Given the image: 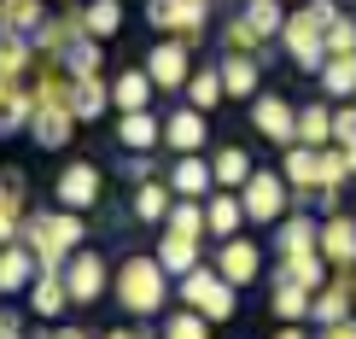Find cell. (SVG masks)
I'll use <instances>...</instances> for the list:
<instances>
[{"label": "cell", "instance_id": "cell-37", "mask_svg": "<svg viewBox=\"0 0 356 339\" xmlns=\"http://www.w3.org/2000/svg\"><path fill=\"white\" fill-rule=\"evenodd\" d=\"M41 0H0V29H18V36H35L41 29Z\"/></svg>", "mask_w": 356, "mask_h": 339}, {"label": "cell", "instance_id": "cell-3", "mask_svg": "<svg viewBox=\"0 0 356 339\" xmlns=\"http://www.w3.org/2000/svg\"><path fill=\"white\" fill-rule=\"evenodd\" d=\"M280 47L298 70H321L327 65V24L316 18V12H286V29H280Z\"/></svg>", "mask_w": 356, "mask_h": 339}, {"label": "cell", "instance_id": "cell-27", "mask_svg": "<svg viewBox=\"0 0 356 339\" xmlns=\"http://www.w3.org/2000/svg\"><path fill=\"white\" fill-rule=\"evenodd\" d=\"M327 100H356V53H327V65L316 70Z\"/></svg>", "mask_w": 356, "mask_h": 339}, {"label": "cell", "instance_id": "cell-26", "mask_svg": "<svg viewBox=\"0 0 356 339\" xmlns=\"http://www.w3.org/2000/svg\"><path fill=\"white\" fill-rule=\"evenodd\" d=\"M275 246L280 252H321V223L316 216H280L275 223Z\"/></svg>", "mask_w": 356, "mask_h": 339}, {"label": "cell", "instance_id": "cell-48", "mask_svg": "<svg viewBox=\"0 0 356 339\" xmlns=\"http://www.w3.org/2000/svg\"><path fill=\"white\" fill-rule=\"evenodd\" d=\"M53 339H88V333H82V328H58Z\"/></svg>", "mask_w": 356, "mask_h": 339}, {"label": "cell", "instance_id": "cell-10", "mask_svg": "<svg viewBox=\"0 0 356 339\" xmlns=\"http://www.w3.org/2000/svg\"><path fill=\"white\" fill-rule=\"evenodd\" d=\"M280 175L292 182V194H298V199H316L321 194V146L292 141L286 152H280Z\"/></svg>", "mask_w": 356, "mask_h": 339}, {"label": "cell", "instance_id": "cell-23", "mask_svg": "<svg viewBox=\"0 0 356 339\" xmlns=\"http://www.w3.org/2000/svg\"><path fill=\"white\" fill-rule=\"evenodd\" d=\"M18 194H24V175L6 170V175H0V246H12L24 234V199Z\"/></svg>", "mask_w": 356, "mask_h": 339}, {"label": "cell", "instance_id": "cell-5", "mask_svg": "<svg viewBox=\"0 0 356 339\" xmlns=\"http://www.w3.org/2000/svg\"><path fill=\"white\" fill-rule=\"evenodd\" d=\"M146 18L164 36H187V47H193L204 36V24H211V0H146Z\"/></svg>", "mask_w": 356, "mask_h": 339}, {"label": "cell", "instance_id": "cell-47", "mask_svg": "<svg viewBox=\"0 0 356 339\" xmlns=\"http://www.w3.org/2000/svg\"><path fill=\"white\" fill-rule=\"evenodd\" d=\"M99 339H140V333H129V328H111V333H99Z\"/></svg>", "mask_w": 356, "mask_h": 339}, {"label": "cell", "instance_id": "cell-34", "mask_svg": "<svg viewBox=\"0 0 356 339\" xmlns=\"http://www.w3.org/2000/svg\"><path fill=\"white\" fill-rule=\"evenodd\" d=\"M222 94H228V88H222V70H216V65H204V70H193V77H187V106L216 111Z\"/></svg>", "mask_w": 356, "mask_h": 339}, {"label": "cell", "instance_id": "cell-18", "mask_svg": "<svg viewBox=\"0 0 356 339\" xmlns=\"http://www.w3.org/2000/svg\"><path fill=\"white\" fill-rule=\"evenodd\" d=\"M70 129H76V111L70 106H35V117H29V135H35V146H70Z\"/></svg>", "mask_w": 356, "mask_h": 339}, {"label": "cell", "instance_id": "cell-38", "mask_svg": "<svg viewBox=\"0 0 356 339\" xmlns=\"http://www.w3.org/2000/svg\"><path fill=\"white\" fill-rule=\"evenodd\" d=\"M164 228L187 234V240H199V234L211 228V216H204V205H199V199H175V205H170V216H164Z\"/></svg>", "mask_w": 356, "mask_h": 339}, {"label": "cell", "instance_id": "cell-25", "mask_svg": "<svg viewBox=\"0 0 356 339\" xmlns=\"http://www.w3.org/2000/svg\"><path fill=\"white\" fill-rule=\"evenodd\" d=\"M152 77H146V65H135V70H123V77H117L111 82V106L117 111H146V106H152Z\"/></svg>", "mask_w": 356, "mask_h": 339}, {"label": "cell", "instance_id": "cell-1", "mask_svg": "<svg viewBox=\"0 0 356 339\" xmlns=\"http://www.w3.org/2000/svg\"><path fill=\"white\" fill-rule=\"evenodd\" d=\"M18 240L35 246L41 269H65L76 258V246H82V211H35V216H24Z\"/></svg>", "mask_w": 356, "mask_h": 339}, {"label": "cell", "instance_id": "cell-6", "mask_svg": "<svg viewBox=\"0 0 356 339\" xmlns=\"http://www.w3.org/2000/svg\"><path fill=\"white\" fill-rule=\"evenodd\" d=\"M240 199H245L251 223H280V211H286V199H292V182L280 170H251V182L240 187Z\"/></svg>", "mask_w": 356, "mask_h": 339}, {"label": "cell", "instance_id": "cell-45", "mask_svg": "<svg viewBox=\"0 0 356 339\" xmlns=\"http://www.w3.org/2000/svg\"><path fill=\"white\" fill-rule=\"evenodd\" d=\"M321 339H356V322L339 316V322H321Z\"/></svg>", "mask_w": 356, "mask_h": 339}, {"label": "cell", "instance_id": "cell-29", "mask_svg": "<svg viewBox=\"0 0 356 339\" xmlns=\"http://www.w3.org/2000/svg\"><path fill=\"white\" fill-rule=\"evenodd\" d=\"M204 216H211V234H222V240H234V234H240V223H251L240 194H216V199H204Z\"/></svg>", "mask_w": 356, "mask_h": 339}, {"label": "cell", "instance_id": "cell-42", "mask_svg": "<svg viewBox=\"0 0 356 339\" xmlns=\"http://www.w3.org/2000/svg\"><path fill=\"white\" fill-rule=\"evenodd\" d=\"M204 322H211V316H199V310L187 304V310H175V316L164 322V339H211V328H204Z\"/></svg>", "mask_w": 356, "mask_h": 339}, {"label": "cell", "instance_id": "cell-36", "mask_svg": "<svg viewBox=\"0 0 356 339\" xmlns=\"http://www.w3.org/2000/svg\"><path fill=\"white\" fill-rule=\"evenodd\" d=\"M298 141H309V146L333 141V106L327 100H321V106H298Z\"/></svg>", "mask_w": 356, "mask_h": 339}, {"label": "cell", "instance_id": "cell-44", "mask_svg": "<svg viewBox=\"0 0 356 339\" xmlns=\"http://www.w3.org/2000/svg\"><path fill=\"white\" fill-rule=\"evenodd\" d=\"M350 141H356V100L333 111V146H350Z\"/></svg>", "mask_w": 356, "mask_h": 339}, {"label": "cell", "instance_id": "cell-50", "mask_svg": "<svg viewBox=\"0 0 356 339\" xmlns=\"http://www.w3.org/2000/svg\"><path fill=\"white\" fill-rule=\"evenodd\" d=\"M275 339H304V333H298V328H280V333H275Z\"/></svg>", "mask_w": 356, "mask_h": 339}, {"label": "cell", "instance_id": "cell-11", "mask_svg": "<svg viewBox=\"0 0 356 339\" xmlns=\"http://www.w3.org/2000/svg\"><path fill=\"white\" fill-rule=\"evenodd\" d=\"M65 287H70V304H94L99 292L111 287L106 258H99V252H76V258L65 263Z\"/></svg>", "mask_w": 356, "mask_h": 339}, {"label": "cell", "instance_id": "cell-41", "mask_svg": "<svg viewBox=\"0 0 356 339\" xmlns=\"http://www.w3.org/2000/svg\"><path fill=\"white\" fill-rule=\"evenodd\" d=\"M240 12L263 29V36H280V29H286V6H280V0H240Z\"/></svg>", "mask_w": 356, "mask_h": 339}, {"label": "cell", "instance_id": "cell-30", "mask_svg": "<svg viewBox=\"0 0 356 339\" xmlns=\"http://www.w3.org/2000/svg\"><path fill=\"white\" fill-rule=\"evenodd\" d=\"M309 304H316V287H298V281H280V275H275L269 310H275L280 322H298V316H309Z\"/></svg>", "mask_w": 356, "mask_h": 339}, {"label": "cell", "instance_id": "cell-51", "mask_svg": "<svg viewBox=\"0 0 356 339\" xmlns=\"http://www.w3.org/2000/svg\"><path fill=\"white\" fill-rule=\"evenodd\" d=\"M0 88H6V77H0Z\"/></svg>", "mask_w": 356, "mask_h": 339}, {"label": "cell", "instance_id": "cell-24", "mask_svg": "<svg viewBox=\"0 0 356 339\" xmlns=\"http://www.w3.org/2000/svg\"><path fill=\"white\" fill-rule=\"evenodd\" d=\"M117 141H123L129 152H152V146L164 141V123H158L152 111H123L117 117Z\"/></svg>", "mask_w": 356, "mask_h": 339}, {"label": "cell", "instance_id": "cell-2", "mask_svg": "<svg viewBox=\"0 0 356 339\" xmlns=\"http://www.w3.org/2000/svg\"><path fill=\"white\" fill-rule=\"evenodd\" d=\"M164 263H158V252L152 258H123L117 263V299H123V310L129 316H158L164 310V299H170V287H164Z\"/></svg>", "mask_w": 356, "mask_h": 339}, {"label": "cell", "instance_id": "cell-20", "mask_svg": "<svg viewBox=\"0 0 356 339\" xmlns=\"http://www.w3.org/2000/svg\"><path fill=\"white\" fill-rule=\"evenodd\" d=\"M216 269L228 275L234 287H245V281H257L263 258H257V246H251V240H240V234H234V240H222V252H216Z\"/></svg>", "mask_w": 356, "mask_h": 339}, {"label": "cell", "instance_id": "cell-15", "mask_svg": "<svg viewBox=\"0 0 356 339\" xmlns=\"http://www.w3.org/2000/svg\"><path fill=\"white\" fill-rule=\"evenodd\" d=\"M321 258L339 263V269H350V263H356V216L333 211L327 223H321Z\"/></svg>", "mask_w": 356, "mask_h": 339}, {"label": "cell", "instance_id": "cell-52", "mask_svg": "<svg viewBox=\"0 0 356 339\" xmlns=\"http://www.w3.org/2000/svg\"><path fill=\"white\" fill-rule=\"evenodd\" d=\"M350 281H356V275H350Z\"/></svg>", "mask_w": 356, "mask_h": 339}, {"label": "cell", "instance_id": "cell-21", "mask_svg": "<svg viewBox=\"0 0 356 339\" xmlns=\"http://www.w3.org/2000/svg\"><path fill=\"white\" fill-rule=\"evenodd\" d=\"M350 304H356V281H350V269H345V275H333V281L316 287L309 316H316V322H339V316H350Z\"/></svg>", "mask_w": 356, "mask_h": 339}, {"label": "cell", "instance_id": "cell-39", "mask_svg": "<svg viewBox=\"0 0 356 339\" xmlns=\"http://www.w3.org/2000/svg\"><path fill=\"white\" fill-rule=\"evenodd\" d=\"M175 194V187H158V182H140L135 187V216H140V223H164V216H170V199Z\"/></svg>", "mask_w": 356, "mask_h": 339}, {"label": "cell", "instance_id": "cell-12", "mask_svg": "<svg viewBox=\"0 0 356 339\" xmlns=\"http://www.w3.org/2000/svg\"><path fill=\"white\" fill-rule=\"evenodd\" d=\"M35 53H53V58H65L76 41H88V24H82V12H53V18H41L35 36Z\"/></svg>", "mask_w": 356, "mask_h": 339}, {"label": "cell", "instance_id": "cell-13", "mask_svg": "<svg viewBox=\"0 0 356 339\" xmlns=\"http://www.w3.org/2000/svg\"><path fill=\"white\" fill-rule=\"evenodd\" d=\"M216 70H222V88H228V100H257L263 94V58L257 53H222L216 58Z\"/></svg>", "mask_w": 356, "mask_h": 339}, {"label": "cell", "instance_id": "cell-43", "mask_svg": "<svg viewBox=\"0 0 356 339\" xmlns=\"http://www.w3.org/2000/svg\"><path fill=\"white\" fill-rule=\"evenodd\" d=\"M327 53H356V18L350 12H339L333 29H327Z\"/></svg>", "mask_w": 356, "mask_h": 339}, {"label": "cell", "instance_id": "cell-40", "mask_svg": "<svg viewBox=\"0 0 356 339\" xmlns=\"http://www.w3.org/2000/svg\"><path fill=\"white\" fill-rule=\"evenodd\" d=\"M82 24H88V36H117V29H123V6H117V0H88L82 6Z\"/></svg>", "mask_w": 356, "mask_h": 339}, {"label": "cell", "instance_id": "cell-35", "mask_svg": "<svg viewBox=\"0 0 356 339\" xmlns=\"http://www.w3.org/2000/svg\"><path fill=\"white\" fill-rule=\"evenodd\" d=\"M106 106H111V88L99 82V70H94V77H76V106H70V111H76V123H94Z\"/></svg>", "mask_w": 356, "mask_h": 339}, {"label": "cell", "instance_id": "cell-22", "mask_svg": "<svg viewBox=\"0 0 356 339\" xmlns=\"http://www.w3.org/2000/svg\"><path fill=\"white\" fill-rule=\"evenodd\" d=\"M65 304H70L65 269H41L35 281H29V310H35V316H65Z\"/></svg>", "mask_w": 356, "mask_h": 339}, {"label": "cell", "instance_id": "cell-32", "mask_svg": "<svg viewBox=\"0 0 356 339\" xmlns=\"http://www.w3.org/2000/svg\"><path fill=\"white\" fill-rule=\"evenodd\" d=\"M211 170H216V187H245V182H251V152L228 141V146L211 158Z\"/></svg>", "mask_w": 356, "mask_h": 339}, {"label": "cell", "instance_id": "cell-46", "mask_svg": "<svg viewBox=\"0 0 356 339\" xmlns=\"http://www.w3.org/2000/svg\"><path fill=\"white\" fill-rule=\"evenodd\" d=\"M0 339H24V328H18V316H12V310H0Z\"/></svg>", "mask_w": 356, "mask_h": 339}, {"label": "cell", "instance_id": "cell-19", "mask_svg": "<svg viewBox=\"0 0 356 339\" xmlns=\"http://www.w3.org/2000/svg\"><path fill=\"white\" fill-rule=\"evenodd\" d=\"M204 135H211V123H204V111H199V106H181V111H170V117H164V141L175 146V152H199Z\"/></svg>", "mask_w": 356, "mask_h": 339}, {"label": "cell", "instance_id": "cell-14", "mask_svg": "<svg viewBox=\"0 0 356 339\" xmlns=\"http://www.w3.org/2000/svg\"><path fill=\"white\" fill-rule=\"evenodd\" d=\"M170 187L181 199H211V187H216V170H211V158H199V152H181L175 158V170H170Z\"/></svg>", "mask_w": 356, "mask_h": 339}, {"label": "cell", "instance_id": "cell-28", "mask_svg": "<svg viewBox=\"0 0 356 339\" xmlns=\"http://www.w3.org/2000/svg\"><path fill=\"white\" fill-rule=\"evenodd\" d=\"M280 281H298V287H321L327 281V258L321 252H280Z\"/></svg>", "mask_w": 356, "mask_h": 339}, {"label": "cell", "instance_id": "cell-16", "mask_svg": "<svg viewBox=\"0 0 356 339\" xmlns=\"http://www.w3.org/2000/svg\"><path fill=\"white\" fill-rule=\"evenodd\" d=\"M29 117H35V88H29V77H18V82L0 88V135L29 129Z\"/></svg>", "mask_w": 356, "mask_h": 339}, {"label": "cell", "instance_id": "cell-33", "mask_svg": "<svg viewBox=\"0 0 356 339\" xmlns=\"http://www.w3.org/2000/svg\"><path fill=\"white\" fill-rule=\"evenodd\" d=\"M222 47H228V53H263V47H269V36H263L245 12H234V18L222 24Z\"/></svg>", "mask_w": 356, "mask_h": 339}, {"label": "cell", "instance_id": "cell-8", "mask_svg": "<svg viewBox=\"0 0 356 339\" xmlns=\"http://www.w3.org/2000/svg\"><path fill=\"white\" fill-rule=\"evenodd\" d=\"M99 187H106V175H99L88 158H76V164H65V175H58L53 199L65 205V211H94L99 205Z\"/></svg>", "mask_w": 356, "mask_h": 339}, {"label": "cell", "instance_id": "cell-17", "mask_svg": "<svg viewBox=\"0 0 356 339\" xmlns=\"http://www.w3.org/2000/svg\"><path fill=\"white\" fill-rule=\"evenodd\" d=\"M35 246L29 240H12V246H0V292H24L29 281H35Z\"/></svg>", "mask_w": 356, "mask_h": 339}, {"label": "cell", "instance_id": "cell-7", "mask_svg": "<svg viewBox=\"0 0 356 339\" xmlns=\"http://www.w3.org/2000/svg\"><path fill=\"white\" fill-rule=\"evenodd\" d=\"M251 123H257V135L275 141V146L298 141V106L280 100V94H257V100H251Z\"/></svg>", "mask_w": 356, "mask_h": 339}, {"label": "cell", "instance_id": "cell-31", "mask_svg": "<svg viewBox=\"0 0 356 339\" xmlns=\"http://www.w3.org/2000/svg\"><path fill=\"white\" fill-rule=\"evenodd\" d=\"M158 263H164L170 275H187V269H199V240H187V234L164 228V240H158Z\"/></svg>", "mask_w": 356, "mask_h": 339}, {"label": "cell", "instance_id": "cell-49", "mask_svg": "<svg viewBox=\"0 0 356 339\" xmlns=\"http://www.w3.org/2000/svg\"><path fill=\"white\" fill-rule=\"evenodd\" d=\"M345 164H350V175H356V141H350V146H345Z\"/></svg>", "mask_w": 356, "mask_h": 339}, {"label": "cell", "instance_id": "cell-9", "mask_svg": "<svg viewBox=\"0 0 356 339\" xmlns=\"http://www.w3.org/2000/svg\"><path fill=\"white\" fill-rule=\"evenodd\" d=\"M146 77L158 88H187L193 77V58H187V36H164L152 53H146Z\"/></svg>", "mask_w": 356, "mask_h": 339}, {"label": "cell", "instance_id": "cell-4", "mask_svg": "<svg viewBox=\"0 0 356 339\" xmlns=\"http://www.w3.org/2000/svg\"><path fill=\"white\" fill-rule=\"evenodd\" d=\"M181 299L199 316H211V322H228L234 316V281L222 269H187L181 275Z\"/></svg>", "mask_w": 356, "mask_h": 339}]
</instances>
